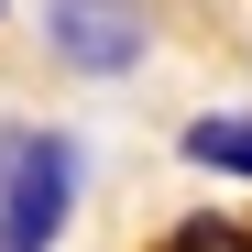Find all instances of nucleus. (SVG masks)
Segmentation results:
<instances>
[{
	"mask_svg": "<svg viewBox=\"0 0 252 252\" xmlns=\"http://www.w3.org/2000/svg\"><path fill=\"white\" fill-rule=\"evenodd\" d=\"M66 187H77L66 143H44V132H0V252H44L55 220H66Z\"/></svg>",
	"mask_w": 252,
	"mask_h": 252,
	"instance_id": "f257e3e1",
	"label": "nucleus"
},
{
	"mask_svg": "<svg viewBox=\"0 0 252 252\" xmlns=\"http://www.w3.org/2000/svg\"><path fill=\"white\" fill-rule=\"evenodd\" d=\"M55 55L88 77H121L143 55V0H55Z\"/></svg>",
	"mask_w": 252,
	"mask_h": 252,
	"instance_id": "f03ea898",
	"label": "nucleus"
},
{
	"mask_svg": "<svg viewBox=\"0 0 252 252\" xmlns=\"http://www.w3.org/2000/svg\"><path fill=\"white\" fill-rule=\"evenodd\" d=\"M187 154H197V164H230V176H252V121H197Z\"/></svg>",
	"mask_w": 252,
	"mask_h": 252,
	"instance_id": "7ed1b4c3",
	"label": "nucleus"
},
{
	"mask_svg": "<svg viewBox=\"0 0 252 252\" xmlns=\"http://www.w3.org/2000/svg\"><path fill=\"white\" fill-rule=\"evenodd\" d=\"M164 252H252V230H230V220H187Z\"/></svg>",
	"mask_w": 252,
	"mask_h": 252,
	"instance_id": "20e7f679",
	"label": "nucleus"
}]
</instances>
